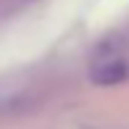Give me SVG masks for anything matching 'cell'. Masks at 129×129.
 <instances>
[{
	"label": "cell",
	"instance_id": "cell-1",
	"mask_svg": "<svg viewBox=\"0 0 129 129\" xmlns=\"http://www.w3.org/2000/svg\"><path fill=\"white\" fill-rule=\"evenodd\" d=\"M129 77V63L124 58H103L92 66L90 79L92 84H100V87H111V84H119Z\"/></svg>",
	"mask_w": 129,
	"mask_h": 129
}]
</instances>
